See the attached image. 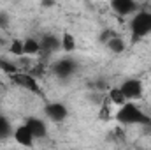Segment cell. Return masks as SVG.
<instances>
[{"mask_svg": "<svg viewBox=\"0 0 151 150\" xmlns=\"http://www.w3.org/2000/svg\"><path fill=\"white\" fill-rule=\"evenodd\" d=\"M116 120L121 125H150L151 118L150 115L141 110L135 103H127L118 108L116 111Z\"/></svg>", "mask_w": 151, "mask_h": 150, "instance_id": "obj_1", "label": "cell"}, {"mask_svg": "<svg viewBox=\"0 0 151 150\" xmlns=\"http://www.w3.org/2000/svg\"><path fill=\"white\" fill-rule=\"evenodd\" d=\"M130 34L134 39H142L151 34V11L139 9L130 20Z\"/></svg>", "mask_w": 151, "mask_h": 150, "instance_id": "obj_2", "label": "cell"}, {"mask_svg": "<svg viewBox=\"0 0 151 150\" xmlns=\"http://www.w3.org/2000/svg\"><path fill=\"white\" fill-rule=\"evenodd\" d=\"M119 90L123 92L125 99L128 103L142 97V92H144V87H142V81L141 79H135V78H130V79H125L121 85H119Z\"/></svg>", "mask_w": 151, "mask_h": 150, "instance_id": "obj_3", "label": "cell"}, {"mask_svg": "<svg viewBox=\"0 0 151 150\" xmlns=\"http://www.w3.org/2000/svg\"><path fill=\"white\" fill-rule=\"evenodd\" d=\"M11 79H12V83H16L18 87H21V88H25V90H28V92H34V94H39V92H40L35 76L30 74V73H21V71H18L16 74L11 76Z\"/></svg>", "mask_w": 151, "mask_h": 150, "instance_id": "obj_4", "label": "cell"}, {"mask_svg": "<svg viewBox=\"0 0 151 150\" xmlns=\"http://www.w3.org/2000/svg\"><path fill=\"white\" fill-rule=\"evenodd\" d=\"M76 62L72 58H60V60H56L55 62V66H53V73L58 76V78H62V79H65V78H70V76L76 73Z\"/></svg>", "mask_w": 151, "mask_h": 150, "instance_id": "obj_5", "label": "cell"}, {"mask_svg": "<svg viewBox=\"0 0 151 150\" xmlns=\"http://www.w3.org/2000/svg\"><path fill=\"white\" fill-rule=\"evenodd\" d=\"M111 9L119 16H132L139 11V4L134 0H113Z\"/></svg>", "mask_w": 151, "mask_h": 150, "instance_id": "obj_6", "label": "cell"}, {"mask_svg": "<svg viewBox=\"0 0 151 150\" xmlns=\"http://www.w3.org/2000/svg\"><path fill=\"white\" fill-rule=\"evenodd\" d=\"M46 117L49 118V120H53V122H62V120H65L67 118V115H69V110H67V106L63 104V103H47L46 104Z\"/></svg>", "mask_w": 151, "mask_h": 150, "instance_id": "obj_7", "label": "cell"}, {"mask_svg": "<svg viewBox=\"0 0 151 150\" xmlns=\"http://www.w3.org/2000/svg\"><path fill=\"white\" fill-rule=\"evenodd\" d=\"M39 42H40V53L53 55V53L62 50V39L58 36H55V34H46Z\"/></svg>", "mask_w": 151, "mask_h": 150, "instance_id": "obj_8", "label": "cell"}, {"mask_svg": "<svg viewBox=\"0 0 151 150\" xmlns=\"http://www.w3.org/2000/svg\"><path fill=\"white\" fill-rule=\"evenodd\" d=\"M25 124L28 125V129H30V133L34 134L35 140L46 138V134H47V125H46V122H44L42 118H39V117H30Z\"/></svg>", "mask_w": 151, "mask_h": 150, "instance_id": "obj_9", "label": "cell"}, {"mask_svg": "<svg viewBox=\"0 0 151 150\" xmlns=\"http://www.w3.org/2000/svg\"><path fill=\"white\" fill-rule=\"evenodd\" d=\"M12 136H14V140H16L19 145H23V147H32V145H34V140H35L27 124L18 125V127L14 129V134H12Z\"/></svg>", "mask_w": 151, "mask_h": 150, "instance_id": "obj_10", "label": "cell"}, {"mask_svg": "<svg viewBox=\"0 0 151 150\" xmlns=\"http://www.w3.org/2000/svg\"><path fill=\"white\" fill-rule=\"evenodd\" d=\"M12 134H14V131H12L11 122H9L5 117H2V115H0V141H4V140L11 138Z\"/></svg>", "mask_w": 151, "mask_h": 150, "instance_id": "obj_11", "label": "cell"}, {"mask_svg": "<svg viewBox=\"0 0 151 150\" xmlns=\"http://www.w3.org/2000/svg\"><path fill=\"white\" fill-rule=\"evenodd\" d=\"M23 50H25V55H37L40 53V42L37 39H27L23 41Z\"/></svg>", "mask_w": 151, "mask_h": 150, "instance_id": "obj_12", "label": "cell"}, {"mask_svg": "<svg viewBox=\"0 0 151 150\" xmlns=\"http://www.w3.org/2000/svg\"><path fill=\"white\" fill-rule=\"evenodd\" d=\"M106 44H107V48L113 51V53H123V50H125V42H123V39L118 37V36H113L111 39H107L106 41Z\"/></svg>", "mask_w": 151, "mask_h": 150, "instance_id": "obj_13", "label": "cell"}, {"mask_svg": "<svg viewBox=\"0 0 151 150\" xmlns=\"http://www.w3.org/2000/svg\"><path fill=\"white\" fill-rule=\"evenodd\" d=\"M109 99H111V103L116 104V106H123V104H127L128 101L125 99V95H123V92L119 90V88H111L109 90Z\"/></svg>", "mask_w": 151, "mask_h": 150, "instance_id": "obj_14", "label": "cell"}, {"mask_svg": "<svg viewBox=\"0 0 151 150\" xmlns=\"http://www.w3.org/2000/svg\"><path fill=\"white\" fill-rule=\"evenodd\" d=\"M9 51H11L12 55H16V57H23V55H25V50H23V41H19V39L12 41V42H11V46H9Z\"/></svg>", "mask_w": 151, "mask_h": 150, "instance_id": "obj_15", "label": "cell"}, {"mask_svg": "<svg viewBox=\"0 0 151 150\" xmlns=\"http://www.w3.org/2000/svg\"><path fill=\"white\" fill-rule=\"evenodd\" d=\"M0 71H4V73H7L9 76L16 74L19 69L14 66V64H11V62H7V60H4V58H0Z\"/></svg>", "mask_w": 151, "mask_h": 150, "instance_id": "obj_16", "label": "cell"}, {"mask_svg": "<svg viewBox=\"0 0 151 150\" xmlns=\"http://www.w3.org/2000/svg\"><path fill=\"white\" fill-rule=\"evenodd\" d=\"M76 48V42H74V37L70 34H63L62 36V50L65 51H72Z\"/></svg>", "mask_w": 151, "mask_h": 150, "instance_id": "obj_17", "label": "cell"}, {"mask_svg": "<svg viewBox=\"0 0 151 150\" xmlns=\"http://www.w3.org/2000/svg\"><path fill=\"white\" fill-rule=\"evenodd\" d=\"M7 21H9V20H7V16H5V14H0V27H5V25H7Z\"/></svg>", "mask_w": 151, "mask_h": 150, "instance_id": "obj_18", "label": "cell"}, {"mask_svg": "<svg viewBox=\"0 0 151 150\" xmlns=\"http://www.w3.org/2000/svg\"><path fill=\"white\" fill-rule=\"evenodd\" d=\"M0 44H2V39H0Z\"/></svg>", "mask_w": 151, "mask_h": 150, "instance_id": "obj_19", "label": "cell"}]
</instances>
